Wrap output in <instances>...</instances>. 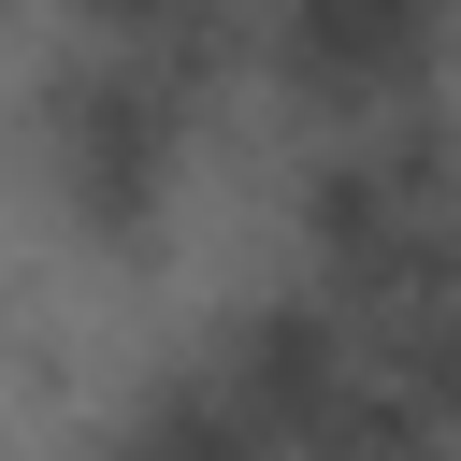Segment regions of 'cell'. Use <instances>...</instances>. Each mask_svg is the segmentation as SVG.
Segmentation results:
<instances>
[{"label": "cell", "instance_id": "2", "mask_svg": "<svg viewBox=\"0 0 461 461\" xmlns=\"http://www.w3.org/2000/svg\"><path fill=\"white\" fill-rule=\"evenodd\" d=\"M461 58V0H245V72L303 130H360L432 101Z\"/></svg>", "mask_w": 461, "mask_h": 461}, {"label": "cell", "instance_id": "1", "mask_svg": "<svg viewBox=\"0 0 461 461\" xmlns=\"http://www.w3.org/2000/svg\"><path fill=\"white\" fill-rule=\"evenodd\" d=\"M202 115H216V86H187V72H158V58H115V43H58V58L29 72L14 158H29L43 216H58L86 259L144 274V259L187 230Z\"/></svg>", "mask_w": 461, "mask_h": 461}]
</instances>
